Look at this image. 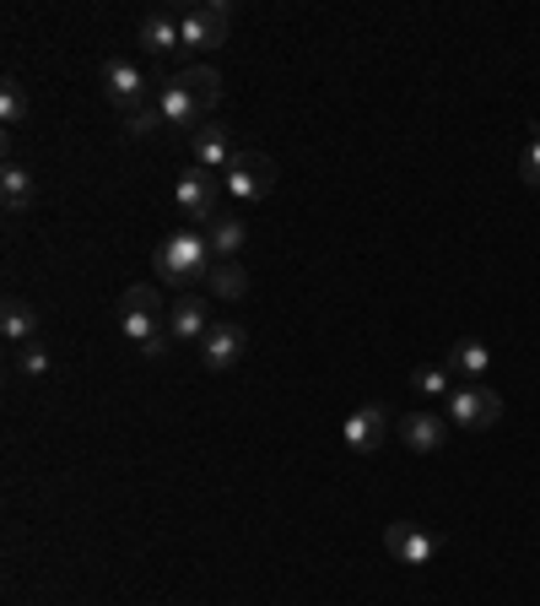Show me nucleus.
I'll return each instance as SVG.
<instances>
[{
    "mask_svg": "<svg viewBox=\"0 0 540 606\" xmlns=\"http://www.w3.org/2000/svg\"><path fill=\"white\" fill-rule=\"evenodd\" d=\"M217 104H222V76L211 65H184L173 82L157 87V114L168 131H184V142L217 114Z\"/></svg>",
    "mask_w": 540,
    "mask_h": 606,
    "instance_id": "f257e3e1",
    "label": "nucleus"
},
{
    "mask_svg": "<svg viewBox=\"0 0 540 606\" xmlns=\"http://www.w3.org/2000/svg\"><path fill=\"white\" fill-rule=\"evenodd\" d=\"M157 277L168 282V288H195L200 277H211V239H206V228H173L162 244H157Z\"/></svg>",
    "mask_w": 540,
    "mask_h": 606,
    "instance_id": "f03ea898",
    "label": "nucleus"
},
{
    "mask_svg": "<svg viewBox=\"0 0 540 606\" xmlns=\"http://www.w3.org/2000/svg\"><path fill=\"white\" fill-rule=\"evenodd\" d=\"M120 336L135 341L140 352L168 336V330H162V293H157V288H146V282L125 288V299H120Z\"/></svg>",
    "mask_w": 540,
    "mask_h": 606,
    "instance_id": "7ed1b4c3",
    "label": "nucleus"
},
{
    "mask_svg": "<svg viewBox=\"0 0 540 606\" xmlns=\"http://www.w3.org/2000/svg\"><path fill=\"white\" fill-rule=\"evenodd\" d=\"M151 87H157V82H151V76H146L135 60H125V54L103 60V93H109V104H114L125 120L157 104V93H151Z\"/></svg>",
    "mask_w": 540,
    "mask_h": 606,
    "instance_id": "20e7f679",
    "label": "nucleus"
},
{
    "mask_svg": "<svg viewBox=\"0 0 540 606\" xmlns=\"http://www.w3.org/2000/svg\"><path fill=\"white\" fill-rule=\"evenodd\" d=\"M222 190L233 201H266L275 190V157H266L255 147H238V157L222 168Z\"/></svg>",
    "mask_w": 540,
    "mask_h": 606,
    "instance_id": "39448f33",
    "label": "nucleus"
},
{
    "mask_svg": "<svg viewBox=\"0 0 540 606\" xmlns=\"http://www.w3.org/2000/svg\"><path fill=\"white\" fill-rule=\"evenodd\" d=\"M222 173H206V168H189V173H179V184H173V206H179V217H189V222H211L217 211H222Z\"/></svg>",
    "mask_w": 540,
    "mask_h": 606,
    "instance_id": "423d86ee",
    "label": "nucleus"
},
{
    "mask_svg": "<svg viewBox=\"0 0 540 606\" xmlns=\"http://www.w3.org/2000/svg\"><path fill=\"white\" fill-rule=\"evenodd\" d=\"M179 38H184V49H217V44H228V5L222 0L179 5Z\"/></svg>",
    "mask_w": 540,
    "mask_h": 606,
    "instance_id": "0eeeda50",
    "label": "nucleus"
},
{
    "mask_svg": "<svg viewBox=\"0 0 540 606\" xmlns=\"http://www.w3.org/2000/svg\"><path fill=\"white\" fill-rule=\"evenodd\" d=\"M503 417V396L492 385H454L449 396V423H459L465 434L470 428H492Z\"/></svg>",
    "mask_w": 540,
    "mask_h": 606,
    "instance_id": "6e6552de",
    "label": "nucleus"
},
{
    "mask_svg": "<svg viewBox=\"0 0 540 606\" xmlns=\"http://www.w3.org/2000/svg\"><path fill=\"white\" fill-rule=\"evenodd\" d=\"M249 352V330L238 325V319H217L206 336H200V363L211 368V374H222V368H233L238 357Z\"/></svg>",
    "mask_w": 540,
    "mask_h": 606,
    "instance_id": "1a4fd4ad",
    "label": "nucleus"
},
{
    "mask_svg": "<svg viewBox=\"0 0 540 606\" xmlns=\"http://www.w3.org/2000/svg\"><path fill=\"white\" fill-rule=\"evenodd\" d=\"M384 434H390V412L384 407H357L346 423H341V439H346V450L352 455H373L379 445H384Z\"/></svg>",
    "mask_w": 540,
    "mask_h": 606,
    "instance_id": "9d476101",
    "label": "nucleus"
},
{
    "mask_svg": "<svg viewBox=\"0 0 540 606\" xmlns=\"http://www.w3.org/2000/svg\"><path fill=\"white\" fill-rule=\"evenodd\" d=\"M189 152H195V168H206V173H222V168L238 157V147H233V131H228L222 120H206V125L189 136Z\"/></svg>",
    "mask_w": 540,
    "mask_h": 606,
    "instance_id": "9b49d317",
    "label": "nucleus"
},
{
    "mask_svg": "<svg viewBox=\"0 0 540 606\" xmlns=\"http://www.w3.org/2000/svg\"><path fill=\"white\" fill-rule=\"evenodd\" d=\"M384 547H390V558L395 563H410V569H421V563H432L438 558V536L432 531H421V525H390L384 531Z\"/></svg>",
    "mask_w": 540,
    "mask_h": 606,
    "instance_id": "f8f14e48",
    "label": "nucleus"
},
{
    "mask_svg": "<svg viewBox=\"0 0 540 606\" xmlns=\"http://www.w3.org/2000/svg\"><path fill=\"white\" fill-rule=\"evenodd\" d=\"M211 325H217V319H211V308H206L200 293H184V299L168 303V336H173V341H200Z\"/></svg>",
    "mask_w": 540,
    "mask_h": 606,
    "instance_id": "ddd939ff",
    "label": "nucleus"
},
{
    "mask_svg": "<svg viewBox=\"0 0 540 606\" xmlns=\"http://www.w3.org/2000/svg\"><path fill=\"white\" fill-rule=\"evenodd\" d=\"M401 439H405V450L410 455H432V450H443L449 423H443L438 412H410V417L401 423Z\"/></svg>",
    "mask_w": 540,
    "mask_h": 606,
    "instance_id": "4468645a",
    "label": "nucleus"
},
{
    "mask_svg": "<svg viewBox=\"0 0 540 606\" xmlns=\"http://www.w3.org/2000/svg\"><path fill=\"white\" fill-rule=\"evenodd\" d=\"M135 38H140V49H151V54H173V49H184V38H179V11H146Z\"/></svg>",
    "mask_w": 540,
    "mask_h": 606,
    "instance_id": "2eb2a0df",
    "label": "nucleus"
},
{
    "mask_svg": "<svg viewBox=\"0 0 540 606\" xmlns=\"http://www.w3.org/2000/svg\"><path fill=\"white\" fill-rule=\"evenodd\" d=\"M206 239H211V260H238V255H244V239H249V228H244V217H233V211H217V217L206 222Z\"/></svg>",
    "mask_w": 540,
    "mask_h": 606,
    "instance_id": "dca6fc26",
    "label": "nucleus"
},
{
    "mask_svg": "<svg viewBox=\"0 0 540 606\" xmlns=\"http://www.w3.org/2000/svg\"><path fill=\"white\" fill-rule=\"evenodd\" d=\"M0 336L11 341V347H22V341H38V308L27 299H11L0 303Z\"/></svg>",
    "mask_w": 540,
    "mask_h": 606,
    "instance_id": "f3484780",
    "label": "nucleus"
},
{
    "mask_svg": "<svg viewBox=\"0 0 540 606\" xmlns=\"http://www.w3.org/2000/svg\"><path fill=\"white\" fill-rule=\"evenodd\" d=\"M487 368H492V352H487L476 336H465V341H454V347H449V374H459L465 385H481V379H487Z\"/></svg>",
    "mask_w": 540,
    "mask_h": 606,
    "instance_id": "a211bd4d",
    "label": "nucleus"
},
{
    "mask_svg": "<svg viewBox=\"0 0 540 606\" xmlns=\"http://www.w3.org/2000/svg\"><path fill=\"white\" fill-rule=\"evenodd\" d=\"M0 206H5L11 217L33 206V168H22V162H5V168H0Z\"/></svg>",
    "mask_w": 540,
    "mask_h": 606,
    "instance_id": "6ab92c4d",
    "label": "nucleus"
},
{
    "mask_svg": "<svg viewBox=\"0 0 540 606\" xmlns=\"http://www.w3.org/2000/svg\"><path fill=\"white\" fill-rule=\"evenodd\" d=\"M206 293H211V299H222V303L244 299V293H249L244 266H238V260H217V266H211V277H206Z\"/></svg>",
    "mask_w": 540,
    "mask_h": 606,
    "instance_id": "aec40b11",
    "label": "nucleus"
},
{
    "mask_svg": "<svg viewBox=\"0 0 540 606\" xmlns=\"http://www.w3.org/2000/svg\"><path fill=\"white\" fill-rule=\"evenodd\" d=\"M11 368H16L22 379H44V374L54 368V357H49L44 341H22V347H11Z\"/></svg>",
    "mask_w": 540,
    "mask_h": 606,
    "instance_id": "412c9836",
    "label": "nucleus"
},
{
    "mask_svg": "<svg viewBox=\"0 0 540 606\" xmlns=\"http://www.w3.org/2000/svg\"><path fill=\"white\" fill-rule=\"evenodd\" d=\"M22 120H27V87H22L16 76H5V82H0V125L16 131Z\"/></svg>",
    "mask_w": 540,
    "mask_h": 606,
    "instance_id": "4be33fe9",
    "label": "nucleus"
},
{
    "mask_svg": "<svg viewBox=\"0 0 540 606\" xmlns=\"http://www.w3.org/2000/svg\"><path fill=\"white\" fill-rule=\"evenodd\" d=\"M410 390H421V396H454V374L449 368H416Z\"/></svg>",
    "mask_w": 540,
    "mask_h": 606,
    "instance_id": "5701e85b",
    "label": "nucleus"
},
{
    "mask_svg": "<svg viewBox=\"0 0 540 606\" xmlns=\"http://www.w3.org/2000/svg\"><path fill=\"white\" fill-rule=\"evenodd\" d=\"M125 125H131V136H157V131H168V125H162V114H157V104H151V109H140V114H131Z\"/></svg>",
    "mask_w": 540,
    "mask_h": 606,
    "instance_id": "b1692460",
    "label": "nucleus"
},
{
    "mask_svg": "<svg viewBox=\"0 0 540 606\" xmlns=\"http://www.w3.org/2000/svg\"><path fill=\"white\" fill-rule=\"evenodd\" d=\"M536 136H530V147H525V184L540 190V125H530Z\"/></svg>",
    "mask_w": 540,
    "mask_h": 606,
    "instance_id": "393cba45",
    "label": "nucleus"
}]
</instances>
